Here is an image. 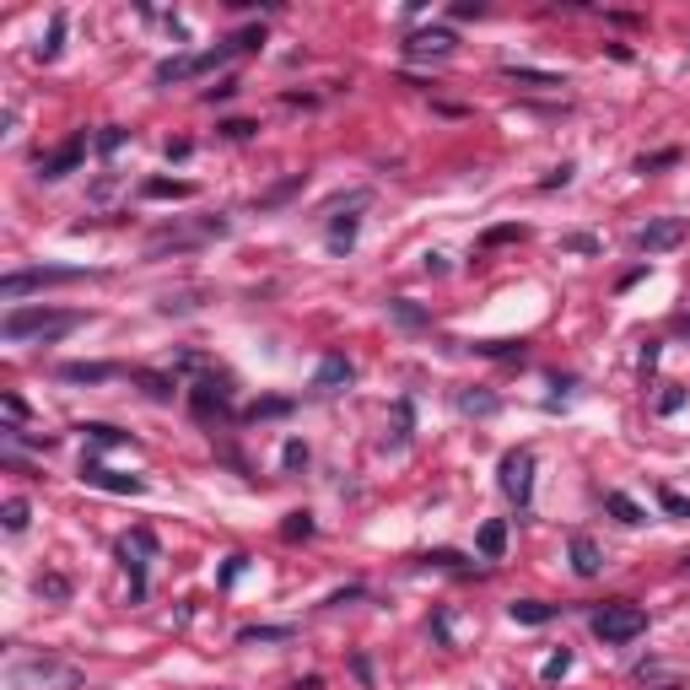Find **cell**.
Returning <instances> with one entry per match:
<instances>
[{
  "label": "cell",
  "instance_id": "obj_1",
  "mask_svg": "<svg viewBox=\"0 0 690 690\" xmlns=\"http://www.w3.org/2000/svg\"><path fill=\"white\" fill-rule=\"evenodd\" d=\"M87 314H76V308H11L5 324H0V335L11 340V346H22V340H60L70 329H81Z\"/></svg>",
  "mask_w": 690,
  "mask_h": 690
},
{
  "label": "cell",
  "instance_id": "obj_2",
  "mask_svg": "<svg viewBox=\"0 0 690 690\" xmlns=\"http://www.w3.org/2000/svg\"><path fill=\"white\" fill-rule=\"evenodd\" d=\"M81 669L60 664V658H11L5 669V690H76Z\"/></svg>",
  "mask_w": 690,
  "mask_h": 690
},
{
  "label": "cell",
  "instance_id": "obj_3",
  "mask_svg": "<svg viewBox=\"0 0 690 690\" xmlns=\"http://www.w3.org/2000/svg\"><path fill=\"white\" fill-rule=\"evenodd\" d=\"M593 636H604V642H631V636H642L647 631V610L642 604H631V599H615V604H604V610H593Z\"/></svg>",
  "mask_w": 690,
  "mask_h": 690
},
{
  "label": "cell",
  "instance_id": "obj_4",
  "mask_svg": "<svg viewBox=\"0 0 690 690\" xmlns=\"http://www.w3.org/2000/svg\"><path fill=\"white\" fill-rule=\"evenodd\" d=\"M87 270H76V264H38V270H11L5 281H0V297L5 303H16L22 292H38V286H65V281H81Z\"/></svg>",
  "mask_w": 690,
  "mask_h": 690
},
{
  "label": "cell",
  "instance_id": "obj_5",
  "mask_svg": "<svg viewBox=\"0 0 690 690\" xmlns=\"http://www.w3.org/2000/svg\"><path fill=\"white\" fill-rule=\"evenodd\" d=\"M497 475H502V491H507V497H512L518 507H529V497H534V453H529V448H512V453H502Z\"/></svg>",
  "mask_w": 690,
  "mask_h": 690
},
{
  "label": "cell",
  "instance_id": "obj_6",
  "mask_svg": "<svg viewBox=\"0 0 690 690\" xmlns=\"http://www.w3.org/2000/svg\"><path fill=\"white\" fill-rule=\"evenodd\" d=\"M157 551V540H151V529H129L125 540H120V556L129 566V588H135V599H146V556Z\"/></svg>",
  "mask_w": 690,
  "mask_h": 690
},
{
  "label": "cell",
  "instance_id": "obj_7",
  "mask_svg": "<svg viewBox=\"0 0 690 690\" xmlns=\"http://www.w3.org/2000/svg\"><path fill=\"white\" fill-rule=\"evenodd\" d=\"M680 244H686V222L680 216H658V222H647L636 233V249L642 253H664V249H680Z\"/></svg>",
  "mask_w": 690,
  "mask_h": 690
},
{
  "label": "cell",
  "instance_id": "obj_8",
  "mask_svg": "<svg viewBox=\"0 0 690 690\" xmlns=\"http://www.w3.org/2000/svg\"><path fill=\"white\" fill-rule=\"evenodd\" d=\"M81 480H87V486H98V491H120V497H135V491H140V480H135V475H120V470H109V464H98V459H87V464H81Z\"/></svg>",
  "mask_w": 690,
  "mask_h": 690
},
{
  "label": "cell",
  "instance_id": "obj_9",
  "mask_svg": "<svg viewBox=\"0 0 690 690\" xmlns=\"http://www.w3.org/2000/svg\"><path fill=\"white\" fill-rule=\"evenodd\" d=\"M81 157H87V140L76 135V140H65L55 157H44V162H38V179H49V184H55V179H65V173H76V168H81Z\"/></svg>",
  "mask_w": 690,
  "mask_h": 690
},
{
  "label": "cell",
  "instance_id": "obj_10",
  "mask_svg": "<svg viewBox=\"0 0 690 690\" xmlns=\"http://www.w3.org/2000/svg\"><path fill=\"white\" fill-rule=\"evenodd\" d=\"M453 44H459V38H453V33H448V27H421V33H410V38H405V55H453Z\"/></svg>",
  "mask_w": 690,
  "mask_h": 690
},
{
  "label": "cell",
  "instance_id": "obj_11",
  "mask_svg": "<svg viewBox=\"0 0 690 690\" xmlns=\"http://www.w3.org/2000/svg\"><path fill=\"white\" fill-rule=\"evenodd\" d=\"M507 615H512L518 626H545V621H556V604H545V599H512Z\"/></svg>",
  "mask_w": 690,
  "mask_h": 690
},
{
  "label": "cell",
  "instance_id": "obj_12",
  "mask_svg": "<svg viewBox=\"0 0 690 690\" xmlns=\"http://www.w3.org/2000/svg\"><path fill=\"white\" fill-rule=\"evenodd\" d=\"M599 566H604L599 545H593L588 534H577V540H572V572H577V577H599Z\"/></svg>",
  "mask_w": 690,
  "mask_h": 690
},
{
  "label": "cell",
  "instance_id": "obj_13",
  "mask_svg": "<svg viewBox=\"0 0 690 690\" xmlns=\"http://www.w3.org/2000/svg\"><path fill=\"white\" fill-rule=\"evenodd\" d=\"M120 367H103V362H65L60 383H109Z\"/></svg>",
  "mask_w": 690,
  "mask_h": 690
},
{
  "label": "cell",
  "instance_id": "obj_14",
  "mask_svg": "<svg viewBox=\"0 0 690 690\" xmlns=\"http://www.w3.org/2000/svg\"><path fill=\"white\" fill-rule=\"evenodd\" d=\"M502 551H507V523H502V518H491V523L480 529V556H486V562H497Z\"/></svg>",
  "mask_w": 690,
  "mask_h": 690
},
{
  "label": "cell",
  "instance_id": "obj_15",
  "mask_svg": "<svg viewBox=\"0 0 690 690\" xmlns=\"http://www.w3.org/2000/svg\"><path fill=\"white\" fill-rule=\"evenodd\" d=\"M340 383H351V362L346 357H324L318 362V388H340Z\"/></svg>",
  "mask_w": 690,
  "mask_h": 690
},
{
  "label": "cell",
  "instance_id": "obj_16",
  "mask_svg": "<svg viewBox=\"0 0 690 690\" xmlns=\"http://www.w3.org/2000/svg\"><path fill=\"white\" fill-rule=\"evenodd\" d=\"M81 432H87V442H98V448H125V432H120V427H109V421H87V427H81Z\"/></svg>",
  "mask_w": 690,
  "mask_h": 690
},
{
  "label": "cell",
  "instance_id": "obj_17",
  "mask_svg": "<svg viewBox=\"0 0 690 690\" xmlns=\"http://www.w3.org/2000/svg\"><path fill=\"white\" fill-rule=\"evenodd\" d=\"M189 194H194V189L173 184V179H151V184H146V200H189Z\"/></svg>",
  "mask_w": 690,
  "mask_h": 690
},
{
  "label": "cell",
  "instance_id": "obj_18",
  "mask_svg": "<svg viewBox=\"0 0 690 690\" xmlns=\"http://www.w3.org/2000/svg\"><path fill=\"white\" fill-rule=\"evenodd\" d=\"M604 507H610V512H615L621 523H642V507L631 502L626 491H610V497H604Z\"/></svg>",
  "mask_w": 690,
  "mask_h": 690
},
{
  "label": "cell",
  "instance_id": "obj_19",
  "mask_svg": "<svg viewBox=\"0 0 690 690\" xmlns=\"http://www.w3.org/2000/svg\"><path fill=\"white\" fill-rule=\"evenodd\" d=\"M0 518H5V534H22V529H27V502L11 497V502L0 507Z\"/></svg>",
  "mask_w": 690,
  "mask_h": 690
},
{
  "label": "cell",
  "instance_id": "obj_20",
  "mask_svg": "<svg viewBox=\"0 0 690 690\" xmlns=\"http://www.w3.org/2000/svg\"><path fill=\"white\" fill-rule=\"evenodd\" d=\"M459 410H470V416H491V410H497V394H459Z\"/></svg>",
  "mask_w": 690,
  "mask_h": 690
},
{
  "label": "cell",
  "instance_id": "obj_21",
  "mask_svg": "<svg viewBox=\"0 0 690 690\" xmlns=\"http://www.w3.org/2000/svg\"><path fill=\"white\" fill-rule=\"evenodd\" d=\"M135 383L151 394V399H173V383L168 377H157V373H135Z\"/></svg>",
  "mask_w": 690,
  "mask_h": 690
},
{
  "label": "cell",
  "instance_id": "obj_22",
  "mask_svg": "<svg viewBox=\"0 0 690 690\" xmlns=\"http://www.w3.org/2000/svg\"><path fill=\"white\" fill-rule=\"evenodd\" d=\"M281 534H286V540H308V534H314V518H308V512H292V518L281 523Z\"/></svg>",
  "mask_w": 690,
  "mask_h": 690
},
{
  "label": "cell",
  "instance_id": "obj_23",
  "mask_svg": "<svg viewBox=\"0 0 690 690\" xmlns=\"http://www.w3.org/2000/svg\"><path fill=\"white\" fill-rule=\"evenodd\" d=\"M38 593H44V599H70V582L49 572V577H38Z\"/></svg>",
  "mask_w": 690,
  "mask_h": 690
},
{
  "label": "cell",
  "instance_id": "obj_24",
  "mask_svg": "<svg viewBox=\"0 0 690 690\" xmlns=\"http://www.w3.org/2000/svg\"><path fill=\"white\" fill-rule=\"evenodd\" d=\"M281 636H292V631L286 626H249L238 642H281Z\"/></svg>",
  "mask_w": 690,
  "mask_h": 690
},
{
  "label": "cell",
  "instance_id": "obj_25",
  "mask_svg": "<svg viewBox=\"0 0 690 690\" xmlns=\"http://www.w3.org/2000/svg\"><path fill=\"white\" fill-rule=\"evenodd\" d=\"M351 238H357V222H351V216L329 227V244H335V249H351Z\"/></svg>",
  "mask_w": 690,
  "mask_h": 690
},
{
  "label": "cell",
  "instance_id": "obj_26",
  "mask_svg": "<svg viewBox=\"0 0 690 690\" xmlns=\"http://www.w3.org/2000/svg\"><path fill=\"white\" fill-rule=\"evenodd\" d=\"M566 669H572V653L562 647V653H551V658H545V669H540V675H545V680H562Z\"/></svg>",
  "mask_w": 690,
  "mask_h": 690
},
{
  "label": "cell",
  "instance_id": "obj_27",
  "mask_svg": "<svg viewBox=\"0 0 690 690\" xmlns=\"http://www.w3.org/2000/svg\"><path fill=\"white\" fill-rule=\"evenodd\" d=\"M658 502H664V512H675V518H690V497H680V491H658Z\"/></svg>",
  "mask_w": 690,
  "mask_h": 690
},
{
  "label": "cell",
  "instance_id": "obj_28",
  "mask_svg": "<svg viewBox=\"0 0 690 690\" xmlns=\"http://www.w3.org/2000/svg\"><path fill=\"white\" fill-rule=\"evenodd\" d=\"M60 38H65V16H55V22H49V44H44L38 55H44V60H55V55H60Z\"/></svg>",
  "mask_w": 690,
  "mask_h": 690
},
{
  "label": "cell",
  "instance_id": "obj_29",
  "mask_svg": "<svg viewBox=\"0 0 690 690\" xmlns=\"http://www.w3.org/2000/svg\"><path fill=\"white\" fill-rule=\"evenodd\" d=\"M680 405H686V394H680V388H664V394H658V410H664V416H675Z\"/></svg>",
  "mask_w": 690,
  "mask_h": 690
},
{
  "label": "cell",
  "instance_id": "obj_30",
  "mask_svg": "<svg viewBox=\"0 0 690 690\" xmlns=\"http://www.w3.org/2000/svg\"><path fill=\"white\" fill-rule=\"evenodd\" d=\"M98 146H103V151H120V146H125V129H120V125H109L103 135H98Z\"/></svg>",
  "mask_w": 690,
  "mask_h": 690
},
{
  "label": "cell",
  "instance_id": "obj_31",
  "mask_svg": "<svg viewBox=\"0 0 690 690\" xmlns=\"http://www.w3.org/2000/svg\"><path fill=\"white\" fill-rule=\"evenodd\" d=\"M669 162H680V151H658V157H642V173H653V168H669Z\"/></svg>",
  "mask_w": 690,
  "mask_h": 690
},
{
  "label": "cell",
  "instance_id": "obj_32",
  "mask_svg": "<svg viewBox=\"0 0 690 690\" xmlns=\"http://www.w3.org/2000/svg\"><path fill=\"white\" fill-rule=\"evenodd\" d=\"M0 405H5V416H11V421H27V405H22L16 394H0Z\"/></svg>",
  "mask_w": 690,
  "mask_h": 690
},
{
  "label": "cell",
  "instance_id": "obj_33",
  "mask_svg": "<svg viewBox=\"0 0 690 690\" xmlns=\"http://www.w3.org/2000/svg\"><path fill=\"white\" fill-rule=\"evenodd\" d=\"M281 459H286V470H297V464H308V448H303V442H286Z\"/></svg>",
  "mask_w": 690,
  "mask_h": 690
},
{
  "label": "cell",
  "instance_id": "obj_34",
  "mask_svg": "<svg viewBox=\"0 0 690 690\" xmlns=\"http://www.w3.org/2000/svg\"><path fill=\"white\" fill-rule=\"evenodd\" d=\"M512 238H523V227H491L486 233V244H512Z\"/></svg>",
  "mask_w": 690,
  "mask_h": 690
},
{
  "label": "cell",
  "instance_id": "obj_35",
  "mask_svg": "<svg viewBox=\"0 0 690 690\" xmlns=\"http://www.w3.org/2000/svg\"><path fill=\"white\" fill-rule=\"evenodd\" d=\"M222 129H227L233 140H249V135H253V125H249V120H227V125H222Z\"/></svg>",
  "mask_w": 690,
  "mask_h": 690
},
{
  "label": "cell",
  "instance_id": "obj_36",
  "mask_svg": "<svg viewBox=\"0 0 690 690\" xmlns=\"http://www.w3.org/2000/svg\"><path fill=\"white\" fill-rule=\"evenodd\" d=\"M480 11H486L480 0H459V5H453V16H480Z\"/></svg>",
  "mask_w": 690,
  "mask_h": 690
},
{
  "label": "cell",
  "instance_id": "obj_37",
  "mask_svg": "<svg viewBox=\"0 0 690 690\" xmlns=\"http://www.w3.org/2000/svg\"><path fill=\"white\" fill-rule=\"evenodd\" d=\"M686 329H690V318H686Z\"/></svg>",
  "mask_w": 690,
  "mask_h": 690
},
{
  "label": "cell",
  "instance_id": "obj_38",
  "mask_svg": "<svg viewBox=\"0 0 690 690\" xmlns=\"http://www.w3.org/2000/svg\"><path fill=\"white\" fill-rule=\"evenodd\" d=\"M686 566H690V562H686Z\"/></svg>",
  "mask_w": 690,
  "mask_h": 690
}]
</instances>
